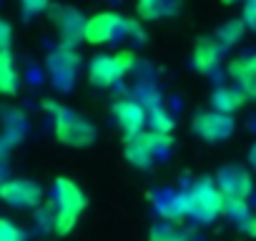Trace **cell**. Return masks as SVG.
Wrapping results in <instances>:
<instances>
[{"label": "cell", "mask_w": 256, "mask_h": 241, "mask_svg": "<svg viewBox=\"0 0 256 241\" xmlns=\"http://www.w3.org/2000/svg\"><path fill=\"white\" fill-rule=\"evenodd\" d=\"M50 196H53L50 231L58 234V236H66V234H70V231L76 228L80 214H83L86 206H88V198H86L83 188H80L76 181L66 178V176L56 178Z\"/></svg>", "instance_id": "cell-1"}, {"label": "cell", "mask_w": 256, "mask_h": 241, "mask_svg": "<svg viewBox=\"0 0 256 241\" xmlns=\"http://www.w3.org/2000/svg\"><path fill=\"white\" fill-rule=\"evenodd\" d=\"M46 108L53 113V134L63 146L83 148V146H90L96 141V128L83 116H78L58 103H46Z\"/></svg>", "instance_id": "cell-2"}, {"label": "cell", "mask_w": 256, "mask_h": 241, "mask_svg": "<svg viewBox=\"0 0 256 241\" xmlns=\"http://www.w3.org/2000/svg\"><path fill=\"white\" fill-rule=\"evenodd\" d=\"M136 30H138V23L131 18H123L118 13H96L83 23V40L100 46V43L118 40L123 36H131Z\"/></svg>", "instance_id": "cell-3"}, {"label": "cell", "mask_w": 256, "mask_h": 241, "mask_svg": "<svg viewBox=\"0 0 256 241\" xmlns=\"http://www.w3.org/2000/svg\"><path fill=\"white\" fill-rule=\"evenodd\" d=\"M186 204H188V216L198 218L201 224H211L216 216H224L226 196L216 186V181L204 178L186 194Z\"/></svg>", "instance_id": "cell-4"}, {"label": "cell", "mask_w": 256, "mask_h": 241, "mask_svg": "<svg viewBox=\"0 0 256 241\" xmlns=\"http://www.w3.org/2000/svg\"><path fill=\"white\" fill-rule=\"evenodd\" d=\"M136 66V56L120 50V53H110V56H96L88 66V78L93 86L98 88H108L116 80H120L123 76H128Z\"/></svg>", "instance_id": "cell-5"}, {"label": "cell", "mask_w": 256, "mask_h": 241, "mask_svg": "<svg viewBox=\"0 0 256 241\" xmlns=\"http://www.w3.org/2000/svg\"><path fill=\"white\" fill-rule=\"evenodd\" d=\"M171 146V136L168 134H156V131H144L134 138H126V158L138 168H148L166 148Z\"/></svg>", "instance_id": "cell-6"}, {"label": "cell", "mask_w": 256, "mask_h": 241, "mask_svg": "<svg viewBox=\"0 0 256 241\" xmlns=\"http://www.w3.org/2000/svg\"><path fill=\"white\" fill-rule=\"evenodd\" d=\"M43 186L36 184L33 178H3L0 181V201L13 206V208H20V211H30V208H38L43 204Z\"/></svg>", "instance_id": "cell-7"}, {"label": "cell", "mask_w": 256, "mask_h": 241, "mask_svg": "<svg viewBox=\"0 0 256 241\" xmlns=\"http://www.w3.org/2000/svg\"><path fill=\"white\" fill-rule=\"evenodd\" d=\"M194 134L198 138H204L206 144H218V141H226L234 131H236V124L234 118L226 116V113H218V110H201L194 116V124H191Z\"/></svg>", "instance_id": "cell-8"}, {"label": "cell", "mask_w": 256, "mask_h": 241, "mask_svg": "<svg viewBox=\"0 0 256 241\" xmlns=\"http://www.w3.org/2000/svg\"><path fill=\"white\" fill-rule=\"evenodd\" d=\"M113 116L118 120L120 131L126 134V138H134V136L144 134L146 120H148L146 108L138 100H131V98H118L113 103Z\"/></svg>", "instance_id": "cell-9"}, {"label": "cell", "mask_w": 256, "mask_h": 241, "mask_svg": "<svg viewBox=\"0 0 256 241\" xmlns=\"http://www.w3.org/2000/svg\"><path fill=\"white\" fill-rule=\"evenodd\" d=\"M216 186L224 191L226 198H248L251 194V176L248 171H244L241 166H224L216 174Z\"/></svg>", "instance_id": "cell-10"}, {"label": "cell", "mask_w": 256, "mask_h": 241, "mask_svg": "<svg viewBox=\"0 0 256 241\" xmlns=\"http://www.w3.org/2000/svg\"><path fill=\"white\" fill-rule=\"evenodd\" d=\"M48 68H50V76L60 83V86H68L66 80L73 76V70L78 68V56L73 53V48H66V46H60L53 56H50V60H48Z\"/></svg>", "instance_id": "cell-11"}, {"label": "cell", "mask_w": 256, "mask_h": 241, "mask_svg": "<svg viewBox=\"0 0 256 241\" xmlns=\"http://www.w3.org/2000/svg\"><path fill=\"white\" fill-rule=\"evenodd\" d=\"M20 90V73L16 66V56L10 50L0 53V96H16Z\"/></svg>", "instance_id": "cell-12"}, {"label": "cell", "mask_w": 256, "mask_h": 241, "mask_svg": "<svg viewBox=\"0 0 256 241\" xmlns=\"http://www.w3.org/2000/svg\"><path fill=\"white\" fill-rule=\"evenodd\" d=\"M218 56H221V46L211 38H201L196 40V48H194V68L198 73H208L218 66Z\"/></svg>", "instance_id": "cell-13"}, {"label": "cell", "mask_w": 256, "mask_h": 241, "mask_svg": "<svg viewBox=\"0 0 256 241\" xmlns=\"http://www.w3.org/2000/svg\"><path fill=\"white\" fill-rule=\"evenodd\" d=\"M246 96L241 88H234V86H224V88H216V93L211 96V103H214V110L218 113H226L231 116L234 110H238L244 106Z\"/></svg>", "instance_id": "cell-14"}, {"label": "cell", "mask_w": 256, "mask_h": 241, "mask_svg": "<svg viewBox=\"0 0 256 241\" xmlns=\"http://www.w3.org/2000/svg\"><path fill=\"white\" fill-rule=\"evenodd\" d=\"M56 26H58L60 36H63V46L66 48H70L78 40V36L83 38V23H78V16L73 10H58Z\"/></svg>", "instance_id": "cell-15"}, {"label": "cell", "mask_w": 256, "mask_h": 241, "mask_svg": "<svg viewBox=\"0 0 256 241\" xmlns=\"http://www.w3.org/2000/svg\"><path fill=\"white\" fill-rule=\"evenodd\" d=\"M176 0H138L136 3V13L144 20H156V18H166L176 13Z\"/></svg>", "instance_id": "cell-16"}, {"label": "cell", "mask_w": 256, "mask_h": 241, "mask_svg": "<svg viewBox=\"0 0 256 241\" xmlns=\"http://www.w3.org/2000/svg\"><path fill=\"white\" fill-rule=\"evenodd\" d=\"M244 30H246V28H244L241 20H228V23H224V26L216 30V43H218V46H234V43L241 40Z\"/></svg>", "instance_id": "cell-17"}, {"label": "cell", "mask_w": 256, "mask_h": 241, "mask_svg": "<svg viewBox=\"0 0 256 241\" xmlns=\"http://www.w3.org/2000/svg\"><path fill=\"white\" fill-rule=\"evenodd\" d=\"M224 216H228L231 221L241 224L244 218H248V204L244 198H226V206H224Z\"/></svg>", "instance_id": "cell-18"}, {"label": "cell", "mask_w": 256, "mask_h": 241, "mask_svg": "<svg viewBox=\"0 0 256 241\" xmlns=\"http://www.w3.org/2000/svg\"><path fill=\"white\" fill-rule=\"evenodd\" d=\"M148 241H184V236H181L174 226H168V224H158V226L151 228Z\"/></svg>", "instance_id": "cell-19"}, {"label": "cell", "mask_w": 256, "mask_h": 241, "mask_svg": "<svg viewBox=\"0 0 256 241\" xmlns=\"http://www.w3.org/2000/svg\"><path fill=\"white\" fill-rule=\"evenodd\" d=\"M0 241H26V234L10 218H0Z\"/></svg>", "instance_id": "cell-20"}, {"label": "cell", "mask_w": 256, "mask_h": 241, "mask_svg": "<svg viewBox=\"0 0 256 241\" xmlns=\"http://www.w3.org/2000/svg\"><path fill=\"white\" fill-rule=\"evenodd\" d=\"M241 23L248 30H256V0H246L241 10Z\"/></svg>", "instance_id": "cell-21"}, {"label": "cell", "mask_w": 256, "mask_h": 241, "mask_svg": "<svg viewBox=\"0 0 256 241\" xmlns=\"http://www.w3.org/2000/svg\"><path fill=\"white\" fill-rule=\"evenodd\" d=\"M48 6H50V0H20V8L26 16H38L48 10Z\"/></svg>", "instance_id": "cell-22"}, {"label": "cell", "mask_w": 256, "mask_h": 241, "mask_svg": "<svg viewBox=\"0 0 256 241\" xmlns=\"http://www.w3.org/2000/svg\"><path fill=\"white\" fill-rule=\"evenodd\" d=\"M10 46H13V26L0 18V53L10 50Z\"/></svg>", "instance_id": "cell-23"}, {"label": "cell", "mask_w": 256, "mask_h": 241, "mask_svg": "<svg viewBox=\"0 0 256 241\" xmlns=\"http://www.w3.org/2000/svg\"><path fill=\"white\" fill-rule=\"evenodd\" d=\"M238 228L246 234V236H256V218L254 216H248V218H244L241 224H238Z\"/></svg>", "instance_id": "cell-24"}, {"label": "cell", "mask_w": 256, "mask_h": 241, "mask_svg": "<svg viewBox=\"0 0 256 241\" xmlns=\"http://www.w3.org/2000/svg\"><path fill=\"white\" fill-rule=\"evenodd\" d=\"M6 166H8V164H6V154L0 151V181H3V171H6Z\"/></svg>", "instance_id": "cell-25"}, {"label": "cell", "mask_w": 256, "mask_h": 241, "mask_svg": "<svg viewBox=\"0 0 256 241\" xmlns=\"http://www.w3.org/2000/svg\"><path fill=\"white\" fill-rule=\"evenodd\" d=\"M248 161H251V166H256V146L248 151Z\"/></svg>", "instance_id": "cell-26"}, {"label": "cell", "mask_w": 256, "mask_h": 241, "mask_svg": "<svg viewBox=\"0 0 256 241\" xmlns=\"http://www.w3.org/2000/svg\"><path fill=\"white\" fill-rule=\"evenodd\" d=\"M224 3H226V6H231V3H238V0H224ZM244 3H246V0H244Z\"/></svg>", "instance_id": "cell-27"}]
</instances>
